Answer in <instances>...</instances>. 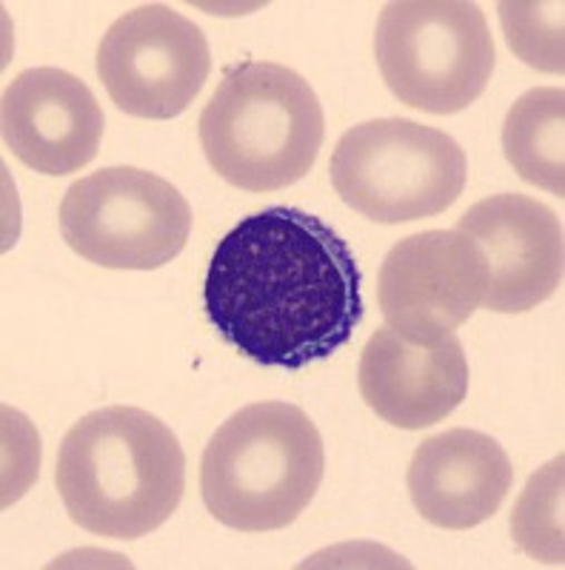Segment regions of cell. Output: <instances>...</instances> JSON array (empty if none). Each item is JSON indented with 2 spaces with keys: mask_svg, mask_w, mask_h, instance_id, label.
Wrapping results in <instances>:
<instances>
[{
  "mask_svg": "<svg viewBox=\"0 0 565 570\" xmlns=\"http://www.w3.org/2000/svg\"><path fill=\"white\" fill-rule=\"evenodd\" d=\"M203 308L237 354L300 371L338 354L363 323V272L320 217L272 206L243 217L217 243Z\"/></svg>",
  "mask_w": 565,
  "mask_h": 570,
  "instance_id": "1",
  "label": "cell"
},
{
  "mask_svg": "<svg viewBox=\"0 0 565 570\" xmlns=\"http://www.w3.org/2000/svg\"><path fill=\"white\" fill-rule=\"evenodd\" d=\"M55 485L78 528L106 539H140L181 505L186 454L155 414L109 405L69 428Z\"/></svg>",
  "mask_w": 565,
  "mask_h": 570,
  "instance_id": "2",
  "label": "cell"
},
{
  "mask_svg": "<svg viewBox=\"0 0 565 570\" xmlns=\"http://www.w3.org/2000/svg\"><path fill=\"white\" fill-rule=\"evenodd\" d=\"M325 471L320 431L289 402H254L228 416L201 462L206 511L241 533L292 525L318 493Z\"/></svg>",
  "mask_w": 565,
  "mask_h": 570,
  "instance_id": "3",
  "label": "cell"
},
{
  "mask_svg": "<svg viewBox=\"0 0 565 570\" xmlns=\"http://www.w3.org/2000/svg\"><path fill=\"white\" fill-rule=\"evenodd\" d=\"M197 131L217 177L243 191H277L314 169L325 115L303 75L272 60H246L217 86Z\"/></svg>",
  "mask_w": 565,
  "mask_h": 570,
  "instance_id": "4",
  "label": "cell"
},
{
  "mask_svg": "<svg viewBox=\"0 0 565 570\" xmlns=\"http://www.w3.org/2000/svg\"><path fill=\"white\" fill-rule=\"evenodd\" d=\"M468 180L460 142L403 117L351 126L334 146L332 186L351 212L397 226L437 217Z\"/></svg>",
  "mask_w": 565,
  "mask_h": 570,
  "instance_id": "5",
  "label": "cell"
},
{
  "mask_svg": "<svg viewBox=\"0 0 565 570\" xmlns=\"http://www.w3.org/2000/svg\"><path fill=\"white\" fill-rule=\"evenodd\" d=\"M374 55L400 104L455 115L486 91L497 52L486 14L466 0H400L380 12Z\"/></svg>",
  "mask_w": 565,
  "mask_h": 570,
  "instance_id": "6",
  "label": "cell"
},
{
  "mask_svg": "<svg viewBox=\"0 0 565 570\" xmlns=\"http://www.w3.org/2000/svg\"><path fill=\"white\" fill-rule=\"evenodd\" d=\"M66 246L95 266L155 272L186 248L192 208L169 180L109 166L72 183L60 203Z\"/></svg>",
  "mask_w": 565,
  "mask_h": 570,
  "instance_id": "7",
  "label": "cell"
},
{
  "mask_svg": "<svg viewBox=\"0 0 565 570\" xmlns=\"http://www.w3.org/2000/svg\"><path fill=\"white\" fill-rule=\"evenodd\" d=\"M208 71L206 35L166 3H144L117 18L98 49V75L111 104L144 120L183 115Z\"/></svg>",
  "mask_w": 565,
  "mask_h": 570,
  "instance_id": "8",
  "label": "cell"
},
{
  "mask_svg": "<svg viewBox=\"0 0 565 570\" xmlns=\"http://www.w3.org/2000/svg\"><path fill=\"white\" fill-rule=\"evenodd\" d=\"M488 279V263L471 237L457 228L420 232L386 254L377 299L389 328L411 343H437L480 308Z\"/></svg>",
  "mask_w": 565,
  "mask_h": 570,
  "instance_id": "9",
  "label": "cell"
},
{
  "mask_svg": "<svg viewBox=\"0 0 565 570\" xmlns=\"http://www.w3.org/2000/svg\"><path fill=\"white\" fill-rule=\"evenodd\" d=\"M457 232L471 237L488 263V312H532L563 285V223L546 203L526 195L486 197L462 214Z\"/></svg>",
  "mask_w": 565,
  "mask_h": 570,
  "instance_id": "10",
  "label": "cell"
},
{
  "mask_svg": "<svg viewBox=\"0 0 565 570\" xmlns=\"http://www.w3.org/2000/svg\"><path fill=\"white\" fill-rule=\"evenodd\" d=\"M3 142L23 166L64 177L95 160L104 111L89 86L55 66L20 71L3 91Z\"/></svg>",
  "mask_w": 565,
  "mask_h": 570,
  "instance_id": "11",
  "label": "cell"
},
{
  "mask_svg": "<svg viewBox=\"0 0 565 570\" xmlns=\"http://www.w3.org/2000/svg\"><path fill=\"white\" fill-rule=\"evenodd\" d=\"M358 383L366 405L380 420L420 431L446 420L466 400V351L455 334L437 343H411L386 325L360 354Z\"/></svg>",
  "mask_w": 565,
  "mask_h": 570,
  "instance_id": "12",
  "label": "cell"
},
{
  "mask_svg": "<svg viewBox=\"0 0 565 570\" xmlns=\"http://www.w3.org/2000/svg\"><path fill=\"white\" fill-rule=\"evenodd\" d=\"M512 482V460L500 442L471 428H451L422 442L406 473L417 513L446 531L483 525L500 511Z\"/></svg>",
  "mask_w": 565,
  "mask_h": 570,
  "instance_id": "13",
  "label": "cell"
},
{
  "mask_svg": "<svg viewBox=\"0 0 565 570\" xmlns=\"http://www.w3.org/2000/svg\"><path fill=\"white\" fill-rule=\"evenodd\" d=\"M503 151L526 183L565 197V91L539 86L512 104Z\"/></svg>",
  "mask_w": 565,
  "mask_h": 570,
  "instance_id": "14",
  "label": "cell"
},
{
  "mask_svg": "<svg viewBox=\"0 0 565 570\" xmlns=\"http://www.w3.org/2000/svg\"><path fill=\"white\" fill-rule=\"evenodd\" d=\"M512 531L528 557L563 564V456L528 480L514 511Z\"/></svg>",
  "mask_w": 565,
  "mask_h": 570,
  "instance_id": "15",
  "label": "cell"
},
{
  "mask_svg": "<svg viewBox=\"0 0 565 570\" xmlns=\"http://www.w3.org/2000/svg\"><path fill=\"white\" fill-rule=\"evenodd\" d=\"M500 23L512 52L526 66L563 75V3H508L503 0Z\"/></svg>",
  "mask_w": 565,
  "mask_h": 570,
  "instance_id": "16",
  "label": "cell"
}]
</instances>
